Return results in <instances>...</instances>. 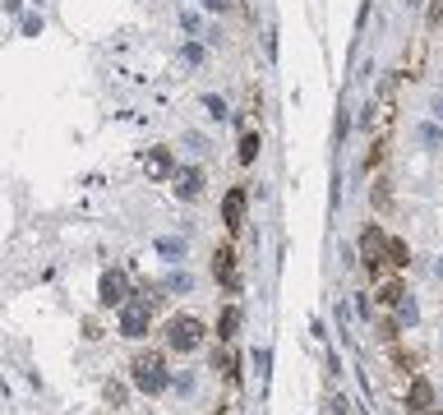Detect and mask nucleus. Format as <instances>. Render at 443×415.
I'll list each match as a JSON object with an SVG mask.
<instances>
[{
  "instance_id": "20",
  "label": "nucleus",
  "mask_w": 443,
  "mask_h": 415,
  "mask_svg": "<svg viewBox=\"0 0 443 415\" xmlns=\"http://www.w3.org/2000/svg\"><path fill=\"white\" fill-rule=\"evenodd\" d=\"M106 401H111V406H121V401H125V388H121V383H106Z\"/></svg>"
},
{
  "instance_id": "6",
  "label": "nucleus",
  "mask_w": 443,
  "mask_h": 415,
  "mask_svg": "<svg viewBox=\"0 0 443 415\" xmlns=\"http://www.w3.org/2000/svg\"><path fill=\"white\" fill-rule=\"evenodd\" d=\"M175 194H180L185 203H194L203 194V171L199 166H180V171H175Z\"/></svg>"
},
{
  "instance_id": "12",
  "label": "nucleus",
  "mask_w": 443,
  "mask_h": 415,
  "mask_svg": "<svg viewBox=\"0 0 443 415\" xmlns=\"http://www.w3.org/2000/svg\"><path fill=\"white\" fill-rule=\"evenodd\" d=\"M157 254H162V259H171V263H180V259H185V240L162 235V240H157Z\"/></svg>"
},
{
  "instance_id": "9",
  "label": "nucleus",
  "mask_w": 443,
  "mask_h": 415,
  "mask_svg": "<svg viewBox=\"0 0 443 415\" xmlns=\"http://www.w3.org/2000/svg\"><path fill=\"white\" fill-rule=\"evenodd\" d=\"M213 277H218V282H226L231 291L240 286V277H235V254H231V250H218V254H213Z\"/></svg>"
},
{
  "instance_id": "19",
  "label": "nucleus",
  "mask_w": 443,
  "mask_h": 415,
  "mask_svg": "<svg viewBox=\"0 0 443 415\" xmlns=\"http://www.w3.org/2000/svg\"><path fill=\"white\" fill-rule=\"evenodd\" d=\"M24 37H42V14H24Z\"/></svg>"
},
{
  "instance_id": "16",
  "label": "nucleus",
  "mask_w": 443,
  "mask_h": 415,
  "mask_svg": "<svg viewBox=\"0 0 443 415\" xmlns=\"http://www.w3.org/2000/svg\"><path fill=\"white\" fill-rule=\"evenodd\" d=\"M190 286H194L190 272H171V277H166V291H185V295H190Z\"/></svg>"
},
{
  "instance_id": "5",
  "label": "nucleus",
  "mask_w": 443,
  "mask_h": 415,
  "mask_svg": "<svg viewBox=\"0 0 443 415\" xmlns=\"http://www.w3.org/2000/svg\"><path fill=\"white\" fill-rule=\"evenodd\" d=\"M360 254H365L370 272H379L383 263H388V235H383L379 226H365V235H360Z\"/></svg>"
},
{
  "instance_id": "3",
  "label": "nucleus",
  "mask_w": 443,
  "mask_h": 415,
  "mask_svg": "<svg viewBox=\"0 0 443 415\" xmlns=\"http://www.w3.org/2000/svg\"><path fill=\"white\" fill-rule=\"evenodd\" d=\"M148 323H153V304L148 300H125L121 304V337H130V342L148 337Z\"/></svg>"
},
{
  "instance_id": "13",
  "label": "nucleus",
  "mask_w": 443,
  "mask_h": 415,
  "mask_svg": "<svg viewBox=\"0 0 443 415\" xmlns=\"http://www.w3.org/2000/svg\"><path fill=\"white\" fill-rule=\"evenodd\" d=\"M392 309H397V319H402V323H407V328H411V323H416V300H411V295H407V291H402V295H397V304H392Z\"/></svg>"
},
{
  "instance_id": "1",
  "label": "nucleus",
  "mask_w": 443,
  "mask_h": 415,
  "mask_svg": "<svg viewBox=\"0 0 443 415\" xmlns=\"http://www.w3.org/2000/svg\"><path fill=\"white\" fill-rule=\"evenodd\" d=\"M130 383L139 392H148V397H157L162 388H171V369H166V360L157 351H148V355H134V364H130Z\"/></svg>"
},
{
  "instance_id": "8",
  "label": "nucleus",
  "mask_w": 443,
  "mask_h": 415,
  "mask_svg": "<svg viewBox=\"0 0 443 415\" xmlns=\"http://www.w3.org/2000/svg\"><path fill=\"white\" fill-rule=\"evenodd\" d=\"M429 406H434V388H429L425 379H416V383L407 388V411L420 415V411H429Z\"/></svg>"
},
{
  "instance_id": "2",
  "label": "nucleus",
  "mask_w": 443,
  "mask_h": 415,
  "mask_svg": "<svg viewBox=\"0 0 443 415\" xmlns=\"http://www.w3.org/2000/svg\"><path fill=\"white\" fill-rule=\"evenodd\" d=\"M166 346H171V351H185V355L199 351V346H203V323L199 319H185V314H180V319H171V328H166Z\"/></svg>"
},
{
  "instance_id": "18",
  "label": "nucleus",
  "mask_w": 443,
  "mask_h": 415,
  "mask_svg": "<svg viewBox=\"0 0 443 415\" xmlns=\"http://www.w3.org/2000/svg\"><path fill=\"white\" fill-rule=\"evenodd\" d=\"M171 388L180 392V397H190V392H194V374H171Z\"/></svg>"
},
{
  "instance_id": "15",
  "label": "nucleus",
  "mask_w": 443,
  "mask_h": 415,
  "mask_svg": "<svg viewBox=\"0 0 443 415\" xmlns=\"http://www.w3.org/2000/svg\"><path fill=\"white\" fill-rule=\"evenodd\" d=\"M259 148H263V143H259V134H245V138H240V162L250 166L254 157H259Z\"/></svg>"
},
{
  "instance_id": "11",
  "label": "nucleus",
  "mask_w": 443,
  "mask_h": 415,
  "mask_svg": "<svg viewBox=\"0 0 443 415\" xmlns=\"http://www.w3.org/2000/svg\"><path fill=\"white\" fill-rule=\"evenodd\" d=\"M235 332H240V304H226L222 319H218V337H222V342H231Z\"/></svg>"
},
{
  "instance_id": "24",
  "label": "nucleus",
  "mask_w": 443,
  "mask_h": 415,
  "mask_svg": "<svg viewBox=\"0 0 443 415\" xmlns=\"http://www.w3.org/2000/svg\"><path fill=\"white\" fill-rule=\"evenodd\" d=\"M434 272H439V277H443V259H439V268H434Z\"/></svg>"
},
{
  "instance_id": "22",
  "label": "nucleus",
  "mask_w": 443,
  "mask_h": 415,
  "mask_svg": "<svg viewBox=\"0 0 443 415\" xmlns=\"http://www.w3.org/2000/svg\"><path fill=\"white\" fill-rule=\"evenodd\" d=\"M434 116H439V121H443V97H434Z\"/></svg>"
},
{
  "instance_id": "10",
  "label": "nucleus",
  "mask_w": 443,
  "mask_h": 415,
  "mask_svg": "<svg viewBox=\"0 0 443 415\" xmlns=\"http://www.w3.org/2000/svg\"><path fill=\"white\" fill-rule=\"evenodd\" d=\"M148 175H153V180L175 175V162H171V153H166V148H153V153H148Z\"/></svg>"
},
{
  "instance_id": "4",
  "label": "nucleus",
  "mask_w": 443,
  "mask_h": 415,
  "mask_svg": "<svg viewBox=\"0 0 443 415\" xmlns=\"http://www.w3.org/2000/svg\"><path fill=\"white\" fill-rule=\"evenodd\" d=\"M97 300H102L106 309H111V304L121 309V304L130 300V277L116 272V268H111V272H102V282H97Z\"/></svg>"
},
{
  "instance_id": "17",
  "label": "nucleus",
  "mask_w": 443,
  "mask_h": 415,
  "mask_svg": "<svg viewBox=\"0 0 443 415\" xmlns=\"http://www.w3.org/2000/svg\"><path fill=\"white\" fill-rule=\"evenodd\" d=\"M203 106H208V116H213V121H226V102H222L218 93H208V97H203Z\"/></svg>"
},
{
  "instance_id": "23",
  "label": "nucleus",
  "mask_w": 443,
  "mask_h": 415,
  "mask_svg": "<svg viewBox=\"0 0 443 415\" xmlns=\"http://www.w3.org/2000/svg\"><path fill=\"white\" fill-rule=\"evenodd\" d=\"M420 415H443V411H420Z\"/></svg>"
},
{
  "instance_id": "7",
  "label": "nucleus",
  "mask_w": 443,
  "mask_h": 415,
  "mask_svg": "<svg viewBox=\"0 0 443 415\" xmlns=\"http://www.w3.org/2000/svg\"><path fill=\"white\" fill-rule=\"evenodd\" d=\"M222 217H226V226H231V231H240V222H245V190H240V185H235V190H226Z\"/></svg>"
},
{
  "instance_id": "14",
  "label": "nucleus",
  "mask_w": 443,
  "mask_h": 415,
  "mask_svg": "<svg viewBox=\"0 0 443 415\" xmlns=\"http://www.w3.org/2000/svg\"><path fill=\"white\" fill-rule=\"evenodd\" d=\"M388 263H392V268H407V263H411V250L402 240H388Z\"/></svg>"
},
{
  "instance_id": "21",
  "label": "nucleus",
  "mask_w": 443,
  "mask_h": 415,
  "mask_svg": "<svg viewBox=\"0 0 443 415\" xmlns=\"http://www.w3.org/2000/svg\"><path fill=\"white\" fill-rule=\"evenodd\" d=\"M203 9H226V0H203Z\"/></svg>"
}]
</instances>
